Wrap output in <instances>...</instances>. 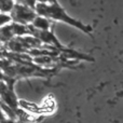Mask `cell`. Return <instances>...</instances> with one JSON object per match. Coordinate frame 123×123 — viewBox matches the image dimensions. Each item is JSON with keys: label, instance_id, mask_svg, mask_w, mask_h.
<instances>
[{"label": "cell", "instance_id": "6da1fadb", "mask_svg": "<svg viewBox=\"0 0 123 123\" xmlns=\"http://www.w3.org/2000/svg\"><path fill=\"white\" fill-rule=\"evenodd\" d=\"M28 6H22V4H16L14 6L12 10V16L14 17V19L18 23H26V22H30L34 19L35 15L34 12L30 11L29 9L27 8Z\"/></svg>", "mask_w": 123, "mask_h": 123}, {"label": "cell", "instance_id": "7a4b0ae2", "mask_svg": "<svg viewBox=\"0 0 123 123\" xmlns=\"http://www.w3.org/2000/svg\"><path fill=\"white\" fill-rule=\"evenodd\" d=\"M14 34L12 29V26H6V27L0 29V39L3 41H6L12 37V35Z\"/></svg>", "mask_w": 123, "mask_h": 123}, {"label": "cell", "instance_id": "3957f363", "mask_svg": "<svg viewBox=\"0 0 123 123\" xmlns=\"http://www.w3.org/2000/svg\"><path fill=\"white\" fill-rule=\"evenodd\" d=\"M34 26L39 28V29H47L50 26V24L47 19L42 18V17H37V18L34 19Z\"/></svg>", "mask_w": 123, "mask_h": 123}, {"label": "cell", "instance_id": "277c9868", "mask_svg": "<svg viewBox=\"0 0 123 123\" xmlns=\"http://www.w3.org/2000/svg\"><path fill=\"white\" fill-rule=\"evenodd\" d=\"M14 8L13 4V0H0V10L6 12V11H11Z\"/></svg>", "mask_w": 123, "mask_h": 123}, {"label": "cell", "instance_id": "5b68a950", "mask_svg": "<svg viewBox=\"0 0 123 123\" xmlns=\"http://www.w3.org/2000/svg\"><path fill=\"white\" fill-rule=\"evenodd\" d=\"M12 29H13V32L14 34H16V35H23V34H25L26 32V28L24 27L23 25H21V24L17 22V23H15V24H12Z\"/></svg>", "mask_w": 123, "mask_h": 123}, {"label": "cell", "instance_id": "8992f818", "mask_svg": "<svg viewBox=\"0 0 123 123\" xmlns=\"http://www.w3.org/2000/svg\"><path fill=\"white\" fill-rule=\"evenodd\" d=\"M11 19L10 16H8V15L6 14H0V25H2V24L6 23V22H9Z\"/></svg>", "mask_w": 123, "mask_h": 123}]
</instances>
